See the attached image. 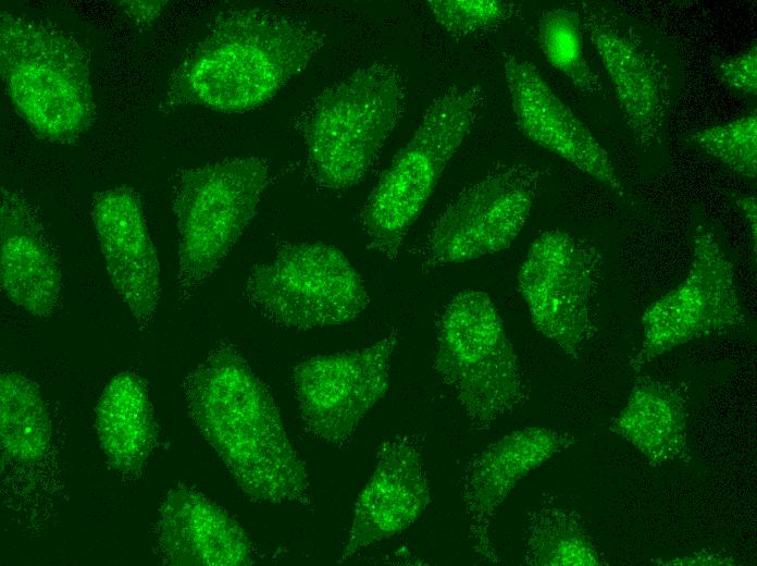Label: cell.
<instances>
[{"label":"cell","instance_id":"1","mask_svg":"<svg viewBox=\"0 0 757 566\" xmlns=\"http://www.w3.org/2000/svg\"><path fill=\"white\" fill-rule=\"evenodd\" d=\"M184 393L195 426L249 500L313 508L306 465L239 349L214 347L185 378Z\"/></svg>","mask_w":757,"mask_h":566},{"label":"cell","instance_id":"2","mask_svg":"<svg viewBox=\"0 0 757 566\" xmlns=\"http://www.w3.org/2000/svg\"><path fill=\"white\" fill-rule=\"evenodd\" d=\"M324 45L306 22L270 9L220 12L173 71L165 104L236 113L270 101Z\"/></svg>","mask_w":757,"mask_h":566},{"label":"cell","instance_id":"3","mask_svg":"<svg viewBox=\"0 0 757 566\" xmlns=\"http://www.w3.org/2000/svg\"><path fill=\"white\" fill-rule=\"evenodd\" d=\"M0 71L15 111L39 137L73 143L92 125L89 53L52 22L3 11Z\"/></svg>","mask_w":757,"mask_h":566},{"label":"cell","instance_id":"4","mask_svg":"<svg viewBox=\"0 0 757 566\" xmlns=\"http://www.w3.org/2000/svg\"><path fill=\"white\" fill-rule=\"evenodd\" d=\"M404 98L397 70L372 63L311 101L299 128L319 186L345 190L364 177L399 119Z\"/></svg>","mask_w":757,"mask_h":566},{"label":"cell","instance_id":"5","mask_svg":"<svg viewBox=\"0 0 757 566\" xmlns=\"http://www.w3.org/2000/svg\"><path fill=\"white\" fill-rule=\"evenodd\" d=\"M483 100L477 85L451 86L433 99L362 206L360 224L370 248L389 260L397 257Z\"/></svg>","mask_w":757,"mask_h":566},{"label":"cell","instance_id":"6","mask_svg":"<svg viewBox=\"0 0 757 566\" xmlns=\"http://www.w3.org/2000/svg\"><path fill=\"white\" fill-rule=\"evenodd\" d=\"M270 180V164L258 156L226 158L177 173L172 211L179 298L190 297L219 268L256 216Z\"/></svg>","mask_w":757,"mask_h":566},{"label":"cell","instance_id":"7","mask_svg":"<svg viewBox=\"0 0 757 566\" xmlns=\"http://www.w3.org/2000/svg\"><path fill=\"white\" fill-rule=\"evenodd\" d=\"M433 367L476 431L489 430L528 398L516 350L483 291L461 292L445 306Z\"/></svg>","mask_w":757,"mask_h":566},{"label":"cell","instance_id":"8","mask_svg":"<svg viewBox=\"0 0 757 566\" xmlns=\"http://www.w3.org/2000/svg\"><path fill=\"white\" fill-rule=\"evenodd\" d=\"M581 19L631 137L643 147L660 144L682 84L674 48L656 28L607 1L585 3Z\"/></svg>","mask_w":757,"mask_h":566},{"label":"cell","instance_id":"9","mask_svg":"<svg viewBox=\"0 0 757 566\" xmlns=\"http://www.w3.org/2000/svg\"><path fill=\"white\" fill-rule=\"evenodd\" d=\"M243 295L265 319L290 330L343 325L370 304L345 254L321 242L278 246L272 260L250 269Z\"/></svg>","mask_w":757,"mask_h":566},{"label":"cell","instance_id":"10","mask_svg":"<svg viewBox=\"0 0 757 566\" xmlns=\"http://www.w3.org/2000/svg\"><path fill=\"white\" fill-rule=\"evenodd\" d=\"M603 255L594 242L551 229L520 266L518 286L535 328L576 360L597 332Z\"/></svg>","mask_w":757,"mask_h":566},{"label":"cell","instance_id":"11","mask_svg":"<svg viewBox=\"0 0 757 566\" xmlns=\"http://www.w3.org/2000/svg\"><path fill=\"white\" fill-rule=\"evenodd\" d=\"M734 274L715 231L707 224L697 225L687 275L645 309L641 346L630 367L638 371L692 341L743 329L746 316Z\"/></svg>","mask_w":757,"mask_h":566},{"label":"cell","instance_id":"12","mask_svg":"<svg viewBox=\"0 0 757 566\" xmlns=\"http://www.w3.org/2000/svg\"><path fill=\"white\" fill-rule=\"evenodd\" d=\"M539 182L537 169L519 163L466 188L431 227L419 250L422 264L460 263L508 248L529 218Z\"/></svg>","mask_w":757,"mask_h":566},{"label":"cell","instance_id":"13","mask_svg":"<svg viewBox=\"0 0 757 566\" xmlns=\"http://www.w3.org/2000/svg\"><path fill=\"white\" fill-rule=\"evenodd\" d=\"M398 333L353 350L309 357L294 369V392L307 432L345 446L367 414L387 393Z\"/></svg>","mask_w":757,"mask_h":566},{"label":"cell","instance_id":"14","mask_svg":"<svg viewBox=\"0 0 757 566\" xmlns=\"http://www.w3.org/2000/svg\"><path fill=\"white\" fill-rule=\"evenodd\" d=\"M578 441L566 431L525 427L487 445L468 464L462 477L461 500L473 551L483 561L498 562L491 529L509 493L529 473Z\"/></svg>","mask_w":757,"mask_h":566},{"label":"cell","instance_id":"15","mask_svg":"<svg viewBox=\"0 0 757 566\" xmlns=\"http://www.w3.org/2000/svg\"><path fill=\"white\" fill-rule=\"evenodd\" d=\"M431 500L419 442L397 434L376 451L374 470L359 492L338 563L408 529Z\"/></svg>","mask_w":757,"mask_h":566},{"label":"cell","instance_id":"16","mask_svg":"<svg viewBox=\"0 0 757 566\" xmlns=\"http://www.w3.org/2000/svg\"><path fill=\"white\" fill-rule=\"evenodd\" d=\"M505 82L520 131L620 197L624 187L607 150L531 62L505 56Z\"/></svg>","mask_w":757,"mask_h":566},{"label":"cell","instance_id":"17","mask_svg":"<svg viewBox=\"0 0 757 566\" xmlns=\"http://www.w3.org/2000/svg\"><path fill=\"white\" fill-rule=\"evenodd\" d=\"M90 216L114 290L138 323H149L160 300L161 269L138 195L128 186L99 192Z\"/></svg>","mask_w":757,"mask_h":566},{"label":"cell","instance_id":"18","mask_svg":"<svg viewBox=\"0 0 757 566\" xmlns=\"http://www.w3.org/2000/svg\"><path fill=\"white\" fill-rule=\"evenodd\" d=\"M161 559L176 566H240L253 561L248 534L222 506L179 485L165 495L157 522Z\"/></svg>","mask_w":757,"mask_h":566},{"label":"cell","instance_id":"19","mask_svg":"<svg viewBox=\"0 0 757 566\" xmlns=\"http://www.w3.org/2000/svg\"><path fill=\"white\" fill-rule=\"evenodd\" d=\"M0 207L2 291L28 313L49 317L62 290L55 248L36 210L22 194L2 188Z\"/></svg>","mask_w":757,"mask_h":566},{"label":"cell","instance_id":"20","mask_svg":"<svg viewBox=\"0 0 757 566\" xmlns=\"http://www.w3.org/2000/svg\"><path fill=\"white\" fill-rule=\"evenodd\" d=\"M690 394L682 382L644 377L636 381L610 431L653 465L690 460Z\"/></svg>","mask_w":757,"mask_h":566},{"label":"cell","instance_id":"21","mask_svg":"<svg viewBox=\"0 0 757 566\" xmlns=\"http://www.w3.org/2000/svg\"><path fill=\"white\" fill-rule=\"evenodd\" d=\"M96 431L111 468L122 475L141 469L157 442V424L139 376L122 371L110 380L96 408Z\"/></svg>","mask_w":757,"mask_h":566},{"label":"cell","instance_id":"22","mask_svg":"<svg viewBox=\"0 0 757 566\" xmlns=\"http://www.w3.org/2000/svg\"><path fill=\"white\" fill-rule=\"evenodd\" d=\"M529 566H607L581 515L573 507L544 497L528 515L522 540Z\"/></svg>","mask_w":757,"mask_h":566},{"label":"cell","instance_id":"23","mask_svg":"<svg viewBox=\"0 0 757 566\" xmlns=\"http://www.w3.org/2000/svg\"><path fill=\"white\" fill-rule=\"evenodd\" d=\"M0 435L3 456L21 464L36 463L49 450L51 427L41 393L16 371L1 373Z\"/></svg>","mask_w":757,"mask_h":566},{"label":"cell","instance_id":"24","mask_svg":"<svg viewBox=\"0 0 757 566\" xmlns=\"http://www.w3.org/2000/svg\"><path fill=\"white\" fill-rule=\"evenodd\" d=\"M582 32L580 13L567 7L545 11L536 25L537 42L547 61L578 89L593 94L601 87L586 61Z\"/></svg>","mask_w":757,"mask_h":566},{"label":"cell","instance_id":"25","mask_svg":"<svg viewBox=\"0 0 757 566\" xmlns=\"http://www.w3.org/2000/svg\"><path fill=\"white\" fill-rule=\"evenodd\" d=\"M687 142L733 172L747 179L756 177V113L698 130L688 135Z\"/></svg>","mask_w":757,"mask_h":566},{"label":"cell","instance_id":"26","mask_svg":"<svg viewBox=\"0 0 757 566\" xmlns=\"http://www.w3.org/2000/svg\"><path fill=\"white\" fill-rule=\"evenodd\" d=\"M426 5L443 28L459 35L501 24L514 10V3L501 0H429Z\"/></svg>","mask_w":757,"mask_h":566},{"label":"cell","instance_id":"27","mask_svg":"<svg viewBox=\"0 0 757 566\" xmlns=\"http://www.w3.org/2000/svg\"><path fill=\"white\" fill-rule=\"evenodd\" d=\"M715 74L731 89L745 96H755L757 91V49L753 45L746 51L712 64Z\"/></svg>","mask_w":757,"mask_h":566},{"label":"cell","instance_id":"28","mask_svg":"<svg viewBox=\"0 0 757 566\" xmlns=\"http://www.w3.org/2000/svg\"><path fill=\"white\" fill-rule=\"evenodd\" d=\"M651 563L659 566H734L736 562L725 552L704 549L687 555L672 558H651Z\"/></svg>","mask_w":757,"mask_h":566},{"label":"cell","instance_id":"29","mask_svg":"<svg viewBox=\"0 0 757 566\" xmlns=\"http://www.w3.org/2000/svg\"><path fill=\"white\" fill-rule=\"evenodd\" d=\"M121 10L126 13L131 19L140 24H147L153 22L162 12L167 1H156V0H126L117 2Z\"/></svg>","mask_w":757,"mask_h":566},{"label":"cell","instance_id":"30","mask_svg":"<svg viewBox=\"0 0 757 566\" xmlns=\"http://www.w3.org/2000/svg\"><path fill=\"white\" fill-rule=\"evenodd\" d=\"M736 205L748 225L750 238L754 242V250H756V198L753 195L741 196L736 199Z\"/></svg>","mask_w":757,"mask_h":566}]
</instances>
